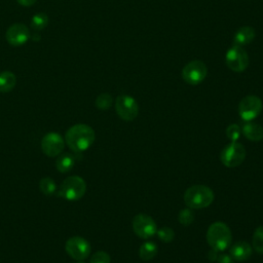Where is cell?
<instances>
[{
	"label": "cell",
	"mask_w": 263,
	"mask_h": 263,
	"mask_svg": "<svg viewBox=\"0 0 263 263\" xmlns=\"http://www.w3.org/2000/svg\"><path fill=\"white\" fill-rule=\"evenodd\" d=\"M96 134L91 126L84 123H77L68 128L65 134V141L68 147L76 153L87 150L95 142Z\"/></svg>",
	"instance_id": "obj_1"
},
{
	"label": "cell",
	"mask_w": 263,
	"mask_h": 263,
	"mask_svg": "<svg viewBox=\"0 0 263 263\" xmlns=\"http://www.w3.org/2000/svg\"><path fill=\"white\" fill-rule=\"evenodd\" d=\"M206 241L213 250L218 252L225 251L232 242V233L230 228L223 222H214L208 228Z\"/></svg>",
	"instance_id": "obj_2"
},
{
	"label": "cell",
	"mask_w": 263,
	"mask_h": 263,
	"mask_svg": "<svg viewBox=\"0 0 263 263\" xmlns=\"http://www.w3.org/2000/svg\"><path fill=\"white\" fill-rule=\"evenodd\" d=\"M213 190L205 185H192L184 193L183 199L187 208L204 209L214 201Z\"/></svg>",
	"instance_id": "obj_3"
},
{
	"label": "cell",
	"mask_w": 263,
	"mask_h": 263,
	"mask_svg": "<svg viewBox=\"0 0 263 263\" xmlns=\"http://www.w3.org/2000/svg\"><path fill=\"white\" fill-rule=\"evenodd\" d=\"M86 192V183L79 176H70L66 178L58 191L59 196L69 201L80 199Z\"/></svg>",
	"instance_id": "obj_4"
},
{
	"label": "cell",
	"mask_w": 263,
	"mask_h": 263,
	"mask_svg": "<svg viewBox=\"0 0 263 263\" xmlns=\"http://www.w3.org/2000/svg\"><path fill=\"white\" fill-rule=\"evenodd\" d=\"M246 158V148L238 142H231L226 145L220 154L221 162L229 168L240 165Z\"/></svg>",
	"instance_id": "obj_5"
},
{
	"label": "cell",
	"mask_w": 263,
	"mask_h": 263,
	"mask_svg": "<svg viewBox=\"0 0 263 263\" xmlns=\"http://www.w3.org/2000/svg\"><path fill=\"white\" fill-rule=\"evenodd\" d=\"M225 63L231 71L240 73L249 67L250 58L248 52L241 46L233 45L225 54Z\"/></svg>",
	"instance_id": "obj_6"
},
{
	"label": "cell",
	"mask_w": 263,
	"mask_h": 263,
	"mask_svg": "<svg viewBox=\"0 0 263 263\" xmlns=\"http://www.w3.org/2000/svg\"><path fill=\"white\" fill-rule=\"evenodd\" d=\"M208 75L206 65L199 61L193 60L186 64L182 69V78L183 80L190 85H197L201 83Z\"/></svg>",
	"instance_id": "obj_7"
},
{
	"label": "cell",
	"mask_w": 263,
	"mask_h": 263,
	"mask_svg": "<svg viewBox=\"0 0 263 263\" xmlns=\"http://www.w3.org/2000/svg\"><path fill=\"white\" fill-rule=\"evenodd\" d=\"M115 110L122 120L132 121L138 116L139 106L133 97L128 95H121L116 98Z\"/></svg>",
	"instance_id": "obj_8"
},
{
	"label": "cell",
	"mask_w": 263,
	"mask_h": 263,
	"mask_svg": "<svg viewBox=\"0 0 263 263\" xmlns=\"http://www.w3.org/2000/svg\"><path fill=\"white\" fill-rule=\"evenodd\" d=\"M263 105L259 97L250 95L245 97L238 104V114L245 121H252L262 111Z\"/></svg>",
	"instance_id": "obj_9"
},
{
	"label": "cell",
	"mask_w": 263,
	"mask_h": 263,
	"mask_svg": "<svg viewBox=\"0 0 263 263\" xmlns=\"http://www.w3.org/2000/svg\"><path fill=\"white\" fill-rule=\"evenodd\" d=\"M65 250L74 260L83 261L89 256L91 247L85 238L81 236H72L66 241Z\"/></svg>",
	"instance_id": "obj_10"
},
{
	"label": "cell",
	"mask_w": 263,
	"mask_h": 263,
	"mask_svg": "<svg viewBox=\"0 0 263 263\" xmlns=\"http://www.w3.org/2000/svg\"><path fill=\"white\" fill-rule=\"evenodd\" d=\"M133 230L141 238H150L157 232L155 221L146 214H138L133 219Z\"/></svg>",
	"instance_id": "obj_11"
},
{
	"label": "cell",
	"mask_w": 263,
	"mask_h": 263,
	"mask_svg": "<svg viewBox=\"0 0 263 263\" xmlns=\"http://www.w3.org/2000/svg\"><path fill=\"white\" fill-rule=\"evenodd\" d=\"M64 147L65 140L59 133H47L41 139V150L49 157L59 156L63 152Z\"/></svg>",
	"instance_id": "obj_12"
},
{
	"label": "cell",
	"mask_w": 263,
	"mask_h": 263,
	"mask_svg": "<svg viewBox=\"0 0 263 263\" xmlns=\"http://www.w3.org/2000/svg\"><path fill=\"white\" fill-rule=\"evenodd\" d=\"M6 40L12 46H20L25 44L30 38V31L24 24L17 23L11 25L6 31Z\"/></svg>",
	"instance_id": "obj_13"
},
{
	"label": "cell",
	"mask_w": 263,
	"mask_h": 263,
	"mask_svg": "<svg viewBox=\"0 0 263 263\" xmlns=\"http://www.w3.org/2000/svg\"><path fill=\"white\" fill-rule=\"evenodd\" d=\"M253 253V248L251 245L245 240L236 241L230 248V256L235 261H247Z\"/></svg>",
	"instance_id": "obj_14"
},
{
	"label": "cell",
	"mask_w": 263,
	"mask_h": 263,
	"mask_svg": "<svg viewBox=\"0 0 263 263\" xmlns=\"http://www.w3.org/2000/svg\"><path fill=\"white\" fill-rule=\"evenodd\" d=\"M256 37V32L253 27L251 26H243L240 27L233 36V43L234 45L243 46L251 43Z\"/></svg>",
	"instance_id": "obj_15"
},
{
	"label": "cell",
	"mask_w": 263,
	"mask_h": 263,
	"mask_svg": "<svg viewBox=\"0 0 263 263\" xmlns=\"http://www.w3.org/2000/svg\"><path fill=\"white\" fill-rule=\"evenodd\" d=\"M241 133L243 136L253 142H258L263 139V127L262 125L252 122V121H247L241 128Z\"/></svg>",
	"instance_id": "obj_16"
},
{
	"label": "cell",
	"mask_w": 263,
	"mask_h": 263,
	"mask_svg": "<svg viewBox=\"0 0 263 263\" xmlns=\"http://www.w3.org/2000/svg\"><path fill=\"white\" fill-rule=\"evenodd\" d=\"M16 84V77L10 71H3L0 73V92L11 91Z\"/></svg>",
	"instance_id": "obj_17"
},
{
	"label": "cell",
	"mask_w": 263,
	"mask_h": 263,
	"mask_svg": "<svg viewBox=\"0 0 263 263\" xmlns=\"http://www.w3.org/2000/svg\"><path fill=\"white\" fill-rule=\"evenodd\" d=\"M75 164V158L70 153H61L55 160V167L60 173H68Z\"/></svg>",
	"instance_id": "obj_18"
},
{
	"label": "cell",
	"mask_w": 263,
	"mask_h": 263,
	"mask_svg": "<svg viewBox=\"0 0 263 263\" xmlns=\"http://www.w3.org/2000/svg\"><path fill=\"white\" fill-rule=\"evenodd\" d=\"M158 252V247L153 241H146L144 242L139 250V256L143 261H150L152 260Z\"/></svg>",
	"instance_id": "obj_19"
},
{
	"label": "cell",
	"mask_w": 263,
	"mask_h": 263,
	"mask_svg": "<svg viewBox=\"0 0 263 263\" xmlns=\"http://www.w3.org/2000/svg\"><path fill=\"white\" fill-rule=\"evenodd\" d=\"M39 189L44 195H52L57 191V184L51 178L44 177L39 182Z\"/></svg>",
	"instance_id": "obj_20"
},
{
	"label": "cell",
	"mask_w": 263,
	"mask_h": 263,
	"mask_svg": "<svg viewBox=\"0 0 263 263\" xmlns=\"http://www.w3.org/2000/svg\"><path fill=\"white\" fill-rule=\"evenodd\" d=\"M48 22H49V18L46 13L38 12L32 16L31 26L35 30H42L48 25Z\"/></svg>",
	"instance_id": "obj_21"
},
{
	"label": "cell",
	"mask_w": 263,
	"mask_h": 263,
	"mask_svg": "<svg viewBox=\"0 0 263 263\" xmlns=\"http://www.w3.org/2000/svg\"><path fill=\"white\" fill-rule=\"evenodd\" d=\"M252 245H253V249L257 253L263 254V225L259 226L255 230V232L253 234Z\"/></svg>",
	"instance_id": "obj_22"
},
{
	"label": "cell",
	"mask_w": 263,
	"mask_h": 263,
	"mask_svg": "<svg viewBox=\"0 0 263 263\" xmlns=\"http://www.w3.org/2000/svg\"><path fill=\"white\" fill-rule=\"evenodd\" d=\"M178 220H179V222H180L182 225H184V226H189V225L194 221V213H193L192 209H190V208L182 209V210L179 212Z\"/></svg>",
	"instance_id": "obj_23"
},
{
	"label": "cell",
	"mask_w": 263,
	"mask_h": 263,
	"mask_svg": "<svg viewBox=\"0 0 263 263\" xmlns=\"http://www.w3.org/2000/svg\"><path fill=\"white\" fill-rule=\"evenodd\" d=\"M112 102H113V99H112L111 95H109L107 92H104V93H101L97 97L96 106L100 110H107L111 107Z\"/></svg>",
	"instance_id": "obj_24"
},
{
	"label": "cell",
	"mask_w": 263,
	"mask_h": 263,
	"mask_svg": "<svg viewBox=\"0 0 263 263\" xmlns=\"http://www.w3.org/2000/svg\"><path fill=\"white\" fill-rule=\"evenodd\" d=\"M156 234H157L158 238L162 242H165V243L172 242L175 239V231L167 226H163L160 229H158Z\"/></svg>",
	"instance_id": "obj_25"
},
{
	"label": "cell",
	"mask_w": 263,
	"mask_h": 263,
	"mask_svg": "<svg viewBox=\"0 0 263 263\" xmlns=\"http://www.w3.org/2000/svg\"><path fill=\"white\" fill-rule=\"evenodd\" d=\"M241 134V128L238 124L232 123L226 128V136L231 142H235L239 139Z\"/></svg>",
	"instance_id": "obj_26"
},
{
	"label": "cell",
	"mask_w": 263,
	"mask_h": 263,
	"mask_svg": "<svg viewBox=\"0 0 263 263\" xmlns=\"http://www.w3.org/2000/svg\"><path fill=\"white\" fill-rule=\"evenodd\" d=\"M110 262H111V259L109 254L104 251L96 252L90 258V263H110Z\"/></svg>",
	"instance_id": "obj_27"
},
{
	"label": "cell",
	"mask_w": 263,
	"mask_h": 263,
	"mask_svg": "<svg viewBox=\"0 0 263 263\" xmlns=\"http://www.w3.org/2000/svg\"><path fill=\"white\" fill-rule=\"evenodd\" d=\"M217 263H233V259L230 255H227V254H221L218 256L217 260H216Z\"/></svg>",
	"instance_id": "obj_28"
},
{
	"label": "cell",
	"mask_w": 263,
	"mask_h": 263,
	"mask_svg": "<svg viewBox=\"0 0 263 263\" xmlns=\"http://www.w3.org/2000/svg\"><path fill=\"white\" fill-rule=\"evenodd\" d=\"M218 256H219L218 251L213 250V249H211V251H209V253H208V258L210 261H216Z\"/></svg>",
	"instance_id": "obj_29"
},
{
	"label": "cell",
	"mask_w": 263,
	"mask_h": 263,
	"mask_svg": "<svg viewBox=\"0 0 263 263\" xmlns=\"http://www.w3.org/2000/svg\"><path fill=\"white\" fill-rule=\"evenodd\" d=\"M16 1L20 5L25 6V7H29V6H32L33 4H35L37 0H16Z\"/></svg>",
	"instance_id": "obj_30"
},
{
	"label": "cell",
	"mask_w": 263,
	"mask_h": 263,
	"mask_svg": "<svg viewBox=\"0 0 263 263\" xmlns=\"http://www.w3.org/2000/svg\"><path fill=\"white\" fill-rule=\"evenodd\" d=\"M77 263H84L83 261H79V262H77Z\"/></svg>",
	"instance_id": "obj_31"
}]
</instances>
